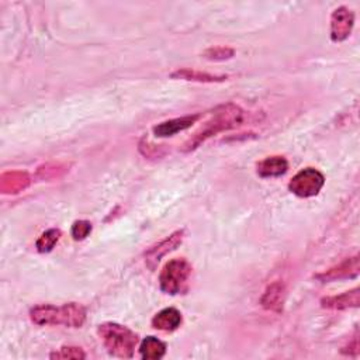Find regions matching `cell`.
Returning <instances> with one entry per match:
<instances>
[{"label":"cell","mask_w":360,"mask_h":360,"mask_svg":"<svg viewBox=\"0 0 360 360\" xmlns=\"http://www.w3.org/2000/svg\"><path fill=\"white\" fill-rule=\"evenodd\" d=\"M325 185L324 175L316 168H305L300 170L289 183V189L293 194L301 198L317 196Z\"/></svg>","instance_id":"cell-5"},{"label":"cell","mask_w":360,"mask_h":360,"mask_svg":"<svg viewBox=\"0 0 360 360\" xmlns=\"http://www.w3.org/2000/svg\"><path fill=\"white\" fill-rule=\"evenodd\" d=\"M198 118H200V114L172 118V120H168V121H164V123L155 125L152 128V131L159 138L173 137L177 133H182V131L188 130V128H190Z\"/></svg>","instance_id":"cell-8"},{"label":"cell","mask_w":360,"mask_h":360,"mask_svg":"<svg viewBox=\"0 0 360 360\" xmlns=\"http://www.w3.org/2000/svg\"><path fill=\"white\" fill-rule=\"evenodd\" d=\"M183 318L182 313L176 308H164L162 311H159L155 317L152 318V326L158 331H165V332H173L176 331L180 325H182Z\"/></svg>","instance_id":"cell-12"},{"label":"cell","mask_w":360,"mask_h":360,"mask_svg":"<svg viewBox=\"0 0 360 360\" xmlns=\"http://www.w3.org/2000/svg\"><path fill=\"white\" fill-rule=\"evenodd\" d=\"M170 78L173 79H183V81H192V82H200V83H218V82H224L228 78L224 75H211L207 72H201V70H194V69H189V68H183V69H177L175 70Z\"/></svg>","instance_id":"cell-13"},{"label":"cell","mask_w":360,"mask_h":360,"mask_svg":"<svg viewBox=\"0 0 360 360\" xmlns=\"http://www.w3.org/2000/svg\"><path fill=\"white\" fill-rule=\"evenodd\" d=\"M183 238H185V229H179V231H175L172 235H169L164 241H161L158 245L152 246L145 253L146 266L151 269H155V266L161 262L164 256H166L168 253L175 250L180 244H182Z\"/></svg>","instance_id":"cell-7"},{"label":"cell","mask_w":360,"mask_h":360,"mask_svg":"<svg viewBox=\"0 0 360 360\" xmlns=\"http://www.w3.org/2000/svg\"><path fill=\"white\" fill-rule=\"evenodd\" d=\"M30 318L37 325H65L81 328L86 321V308L78 303L64 305L40 304L30 310Z\"/></svg>","instance_id":"cell-2"},{"label":"cell","mask_w":360,"mask_h":360,"mask_svg":"<svg viewBox=\"0 0 360 360\" xmlns=\"http://www.w3.org/2000/svg\"><path fill=\"white\" fill-rule=\"evenodd\" d=\"M140 353L142 359H146V360L162 359L166 353V344L155 337H148L141 342Z\"/></svg>","instance_id":"cell-16"},{"label":"cell","mask_w":360,"mask_h":360,"mask_svg":"<svg viewBox=\"0 0 360 360\" xmlns=\"http://www.w3.org/2000/svg\"><path fill=\"white\" fill-rule=\"evenodd\" d=\"M61 231L57 228H51L48 231H45L44 234H41V237L38 238L36 248L40 253H48L55 248V245L58 244V241L61 240Z\"/></svg>","instance_id":"cell-17"},{"label":"cell","mask_w":360,"mask_h":360,"mask_svg":"<svg viewBox=\"0 0 360 360\" xmlns=\"http://www.w3.org/2000/svg\"><path fill=\"white\" fill-rule=\"evenodd\" d=\"M192 270H193L192 265L185 258L169 261L164 266L159 276L161 290L170 296L183 293L188 287Z\"/></svg>","instance_id":"cell-4"},{"label":"cell","mask_w":360,"mask_h":360,"mask_svg":"<svg viewBox=\"0 0 360 360\" xmlns=\"http://www.w3.org/2000/svg\"><path fill=\"white\" fill-rule=\"evenodd\" d=\"M355 25V13L341 6L331 16V40L333 42H342L352 34Z\"/></svg>","instance_id":"cell-6"},{"label":"cell","mask_w":360,"mask_h":360,"mask_svg":"<svg viewBox=\"0 0 360 360\" xmlns=\"http://www.w3.org/2000/svg\"><path fill=\"white\" fill-rule=\"evenodd\" d=\"M90 233H92V224L86 220L75 221L70 229V235L73 237L75 241H83L85 238L89 237Z\"/></svg>","instance_id":"cell-19"},{"label":"cell","mask_w":360,"mask_h":360,"mask_svg":"<svg viewBox=\"0 0 360 360\" xmlns=\"http://www.w3.org/2000/svg\"><path fill=\"white\" fill-rule=\"evenodd\" d=\"M30 185V177L25 172H8L2 175L3 193H20Z\"/></svg>","instance_id":"cell-15"},{"label":"cell","mask_w":360,"mask_h":360,"mask_svg":"<svg viewBox=\"0 0 360 360\" xmlns=\"http://www.w3.org/2000/svg\"><path fill=\"white\" fill-rule=\"evenodd\" d=\"M235 55V51L229 47H213L204 53V58L210 61H225Z\"/></svg>","instance_id":"cell-18"},{"label":"cell","mask_w":360,"mask_h":360,"mask_svg":"<svg viewBox=\"0 0 360 360\" xmlns=\"http://www.w3.org/2000/svg\"><path fill=\"white\" fill-rule=\"evenodd\" d=\"M359 274V255H355L353 258L345 259L335 268H331L329 270L317 274L316 277L324 283L333 281V280H342V279H352Z\"/></svg>","instance_id":"cell-9"},{"label":"cell","mask_w":360,"mask_h":360,"mask_svg":"<svg viewBox=\"0 0 360 360\" xmlns=\"http://www.w3.org/2000/svg\"><path fill=\"white\" fill-rule=\"evenodd\" d=\"M245 112L240 106L233 105V103L217 107L211 113V118L183 145V152H192L209 138L222 131H228L231 128H237L245 121Z\"/></svg>","instance_id":"cell-1"},{"label":"cell","mask_w":360,"mask_h":360,"mask_svg":"<svg viewBox=\"0 0 360 360\" xmlns=\"http://www.w3.org/2000/svg\"><path fill=\"white\" fill-rule=\"evenodd\" d=\"M51 359H85L86 353L76 346H64L58 352L49 355Z\"/></svg>","instance_id":"cell-20"},{"label":"cell","mask_w":360,"mask_h":360,"mask_svg":"<svg viewBox=\"0 0 360 360\" xmlns=\"http://www.w3.org/2000/svg\"><path fill=\"white\" fill-rule=\"evenodd\" d=\"M289 170V162L285 157H268L256 165V172L261 177H279Z\"/></svg>","instance_id":"cell-14"},{"label":"cell","mask_w":360,"mask_h":360,"mask_svg":"<svg viewBox=\"0 0 360 360\" xmlns=\"http://www.w3.org/2000/svg\"><path fill=\"white\" fill-rule=\"evenodd\" d=\"M97 333L107 352L121 359L133 357L140 342V338L134 331L117 322H105L99 325Z\"/></svg>","instance_id":"cell-3"},{"label":"cell","mask_w":360,"mask_h":360,"mask_svg":"<svg viewBox=\"0 0 360 360\" xmlns=\"http://www.w3.org/2000/svg\"><path fill=\"white\" fill-rule=\"evenodd\" d=\"M286 298V287L281 281H274L268 286L266 292L261 298V304L263 308L273 313H280L283 310V304Z\"/></svg>","instance_id":"cell-11"},{"label":"cell","mask_w":360,"mask_h":360,"mask_svg":"<svg viewBox=\"0 0 360 360\" xmlns=\"http://www.w3.org/2000/svg\"><path fill=\"white\" fill-rule=\"evenodd\" d=\"M360 301V290L355 287L350 292H345L339 296L324 297L321 300V305L328 310H349V308H357Z\"/></svg>","instance_id":"cell-10"}]
</instances>
